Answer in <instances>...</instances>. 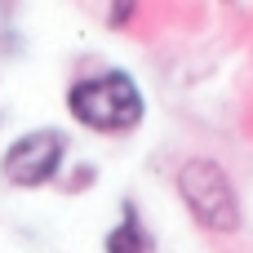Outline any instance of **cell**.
Masks as SVG:
<instances>
[{"mask_svg":"<svg viewBox=\"0 0 253 253\" xmlns=\"http://www.w3.org/2000/svg\"><path fill=\"white\" fill-rule=\"evenodd\" d=\"M67 111L80 129H93V133H133L147 116V98L138 89V80L120 67L111 71H93V76H80L71 89H67Z\"/></svg>","mask_w":253,"mask_h":253,"instance_id":"6da1fadb","label":"cell"},{"mask_svg":"<svg viewBox=\"0 0 253 253\" xmlns=\"http://www.w3.org/2000/svg\"><path fill=\"white\" fill-rule=\"evenodd\" d=\"M178 200L182 209L191 213V222H200L205 231L213 236H236L245 227V213H240V196H236V182L231 173L213 160V156H187L178 165Z\"/></svg>","mask_w":253,"mask_h":253,"instance_id":"7a4b0ae2","label":"cell"},{"mask_svg":"<svg viewBox=\"0 0 253 253\" xmlns=\"http://www.w3.org/2000/svg\"><path fill=\"white\" fill-rule=\"evenodd\" d=\"M62 160H67V133L62 129H31V133H22L4 147L0 173H4L9 187L36 191V187H49L62 173Z\"/></svg>","mask_w":253,"mask_h":253,"instance_id":"3957f363","label":"cell"},{"mask_svg":"<svg viewBox=\"0 0 253 253\" xmlns=\"http://www.w3.org/2000/svg\"><path fill=\"white\" fill-rule=\"evenodd\" d=\"M102 253H156V236L147 231V222H142L133 200H125L120 222L102 236Z\"/></svg>","mask_w":253,"mask_h":253,"instance_id":"277c9868","label":"cell"},{"mask_svg":"<svg viewBox=\"0 0 253 253\" xmlns=\"http://www.w3.org/2000/svg\"><path fill=\"white\" fill-rule=\"evenodd\" d=\"M133 9H138V0H111V9H107V22H111V27H125V22L133 18Z\"/></svg>","mask_w":253,"mask_h":253,"instance_id":"5b68a950","label":"cell"}]
</instances>
